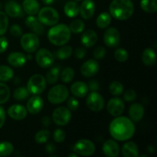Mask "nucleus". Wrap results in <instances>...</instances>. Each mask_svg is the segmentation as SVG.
<instances>
[{"mask_svg": "<svg viewBox=\"0 0 157 157\" xmlns=\"http://www.w3.org/2000/svg\"><path fill=\"white\" fill-rule=\"evenodd\" d=\"M68 28L70 29L71 32L74 34H78L84 31V28H85V25H84V21H81V20L76 19L71 22Z\"/></svg>", "mask_w": 157, "mask_h": 157, "instance_id": "obj_35", "label": "nucleus"}, {"mask_svg": "<svg viewBox=\"0 0 157 157\" xmlns=\"http://www.w3.org/2000/svg\"><path fill=\"white\" fill-rule=\"evenodd\" d=\"M6 121V111L2 106H0V128L2 127Z\"/></svg>", "mask_w": 157, "mask_h": 157, "instance_id": "obj_51", "label": "nucleus"}, {"mask_svg": "<svg viewBox=\"0 0 157 157\" xmlns=\"http://www.w3.org/2000/svg\"><path fill=\"white\" fill-rule=\"evenodd\" d=\"M65 15L69 18H75L79 14L80 6L76 2L70 1L65 4L64 7Z\"/></svg>", "mask_w": 157, "mask_h": 157, "instance_id": "obj_28", "label": "nucleus"}, {"mask_svg": "<svg viewBox=\"0 0 157 157\" xmlns=\"http://www.w3.org/2000/svg\"><path fill=\"white\" fill-rule=\"evenodd\" d=\"M45 150L48 153H49V154H52V153H54L55 151H56V147H55L54 144H48L46 145Z\"/></svg>", "mask_w": 157, "mask_h": 157, "instance_id": "obj_52", "label": "nucleus"}, {"mask_svg": "<svg viewBox=\"0 0 157 157\" xmlns=\"http://www.w3.org/2000/svg\"><path fill=\"white\" fill-rule=\"evenodd\" d=\"M106 55V49L102 46H99V47L96 48L94 51V58L96 60H101Z\"/></svg>", "mask_w": 157, "mask_h": 157, "instance_id": "obj_44", "label": "nucleus"}, {"mask_svg": "<svg viewBox=\"0 0 157 157\" xmlns=\"http://www.w3.org/2000/svg\"><path fill=\"white\" fill-rule=\"evenodd\" d=\"M60 71H61V68L58 66H55V67H52L46 74V82L48 83L49 84H55L59 78Z\"/></svg>", "mask_w": 157, "mask_h": 157, "instance_id": "obj_30", "label": "nucleus"}, {"mask_svg": "<svg viewBox=\"0 0 157 157\" xmlns=\"http://www.w3.org/2000/svg\"><path fill=\"white\" fill-rule=\"evenodd\" d=\"M144 107L139 103L132 104L129 109V116L133 122H139L144 116Z\"/></svg>", "mask_w": 157, "mask_h": 157, "instance_id": "obj_21", "label": "nucleus"}, {"mask_svg": "<svg viewBox=\"0 0 157 157\" xmlns=\"http://www.w3.org/2000/svg\"><path fill=\"white\" fill-rule=\"evenodd\" d=\"M29 92L28 91L27 88L25 87H20L15 89L14 91V98L18 101H23L29 97Z\"/></svg>", "mask_w": 157, "mask_h": 157, "instance_id": "obj_40", "label": "nucleus"}, {"mask_svg": "<svg viewBox=\"0 0 157 157\" xmlns=\"http://www.w3.org/2000/svg\"><path fill=\"white\" fill-rule=\"evenodd\" d=\"M122 155L124 157H137L139 148L134 142H127L122 147Z\"/></svg>", "mask_w": 157, "mask_h": 157, "instance_id": "obj_25", "label": "nucleus"}, {"mask_svg": "<svg viewBox=\"0 0 157 157\" xmlns=\"http://www.w3.org/2000/svg\"><path fill=\"white\" fill-rule=\"evenodd\" d=\"M71 156L76 157V156H78V154H76V153H75V154H70V155H69V157H71Z\"/></svg>", "mask_w": 157, "mask_h": 157, "instance_id": "obj_55", "label": "nucleus"}, {"mask_svg": "<svg viewBox=\"0 0 157 157\" xmlns=\"http://www.w3.org/2000/svg\"><path fill=\"white\" fill-rule=\"evenodd\" d=\"M103 152L108 157H117L120 154V147L113 140H107L103 145Z\"/></svg>", "mask_w": 157, "mask_h": 157, "instance_id": "obj_19", "label": "nucleus"}, {"mask_svg": "<svg viewBox=\"0 0 157 157\" xmlns=\"http://www.w3.org/2000/svg\"><path fill=\"white\" fill-rule=\"evenodd\" d=\"M109 130L112 137L118 141H126L130 139L135 133L133 121L126 117H116L111 121Z\"/></svg>", "mask_w": 157, "mask_h": 157, "instance_id": "obj_1", "label": "nucleus"}, {"mask_svg": "<svg viewBox=\"0 0 157 157\" xmlns=\"http://www.w3.org/2000/svg\"><path fill=\"white\" fill-rule=\"evenodd\" d=\"M128 52L124 48H118L114 52V58L119 62H124L128 59Z\"/></svg>", "mask_w": 157, "mask_h": 157, "instance_id": "obj_42", "label": "nucleus"}, {"mask_svg": "<svg viewBox=\"0 0 157 157\" xmlns=\"http://www.w3.org/2000/svg\"><path fill=\"white\" fill-rule=\"evenodd\" d=\"M20 44L25 52L32 53L38 50L40 45V41L36 34L26 33L21 35Z\"/></svg>", "mask_w": 157, "mask_h": 157, "instance_id": "obj_7", "label": "nucleus"}, {"mask_svg": "<svg viewBox=\"0 0 157 157\" xmlns=\"http://www.w3.org/2000/svg\"><path fill=\"white\" fill-rule=\"evenodd\" d=\"M7 61L10 65L13 66V67H20L25 64L27 58H26V55H25L23 53L16 52L9 54Z\"/></svg>", "mask_w": 157, "mask_h": 157, "instance_id": "obj_22", "label": "nucleus"}, {"mask_svg": "<svg viewBox=\"0 0 157 157\" xmlns=\"http://www.w3.org/2000/svg\"><path fill=\"white\" fill-rule=\"evenodd\" d=\"M47 82L45 78L41 75H34L29 78L27 83V90L29 94L33 95H38L45 90Z\"/></svg>", "mask_w": 157, "mask_h": 157, "instance_id": "obj_5", "label": "nucleus"}, {"mask_svg": "<svg viewBox=\"0 0 157 157\" xmlns=\"http://www.w3.org/2000/svg\"><path fill=\"white\" fill-rule=\"evenodd\" d=\"M81 44L86 48L93 47L98 41V35L94 30L89 29L82 34L81 38Z\"/></svg>", "mask_w": 157, "mask_h": 157, "instance_id": "obj_23", "label": "nucleus"}, {"mask_svg": "<svg viewBox=\"0 0 157 157\" xmlns=\"http://www.w3.org/2000/svg\"><path fill=\"white\" fill-rule=\"evenodd\" d=\"M0 8H1V4H0Z\"/></svg>", "mask_w": 157, "mask_h": 157, "instance_id": "obj_57", "label": "nucleus"}, {"mask_svg": "<svg viewBox=\"0 0 157 157\" xmlns=\"http://www.w3.org/2000/svg\"><path fill=\"white\" fill-rule=\"evenodd\" d=\"M86 104L90 110L98 112L104 109V99L101 94L97 91H92L87 96Z\"/></svg>", "mask_w": 157, "mask_h": 157, "instance_id": "obj_11", "label": "nucleus"}, {"mask_svg": "<svg viewBox=\"0 0 157 157\" xmlns=\"http://www.w3.org/2000/svg\"><path fill=\"white\" fill-rule=\"evenodd\" d=\"M99 69L100 67L98 61L94 59H90L82 64L81 67V72L82 75L86 78H90L96 75L99 71Z\"/></svg>", "mask_w": 157, "mask_h": 157, "instance_id": "obj_14", "label": "nucleus"}, {"mask_svg": "<svg viewBox=\"0 0 157 157\" xmlns=\"http://www.w3.org/2000/svg\"><path fill=\"white\" fill-rule=\"evenodd\" d=\"M25 25L35 34L38 35H41L44 32V25L40 22L38 18L35 17L34 15H29L25 19Z\"/></svg>", "mask_w": 157, "mask_h": 157, "instance_id": "obj_20", "label": "nucleus"}, {"mask_svg": "<svg viewBox=\"0 0 157 157\" xmlns=\"http://www.w3.org/2000/svg\"><path fill=\"white\" fill-rule=\"evenodd\" d=\"M66 134L65 132L64 131L61 129H57L55 132H54L53 134V138L54 140L57 143H62L64 142V140H65Z\"/></svg>", "mask_w": 157, "mask_h": 157, "instance_id": "obj_43", "label": "nucleus"}, {"mask_svg": "<svg viewBox=\"0 0 157 157\" xmlns=\"http://www.w3.org/2000/svg\"><path fill=\"white\" fill-rule=\"evenodd\" d=\"M89 90H91V91H98L99 90V83L98 81H95V80H92L89 82L88 85Z\"/></svg>", "mask_w": 157, "mask_h": 157, "instance_id": "obj_50", "label": "nucleus"}, {"mask_svg": "<svg viewBox=\"0 0 157 157\" xmlns=\"http://www.w3.org/2000/svg\"><path fill=\"white\" fill-rule=\"evenodd\" d=\"M10 33L14 37H21L22 35V29L18 25H12L10 28Z\"/></svg>", "mask_w": 157, "mask_h": 157, "instance_id": "obj_47", "label": "nucleus"}, {"mask_svg": "<svg viewBox=\"0 0 157 157\" xmlns=\"http://www.w3.org/2000/svg\"><path fill=\"white\" fill-rule=\"evenodd\" d=\"M44 107V101L39 96L32 97L26 104V109L32 115H35L40 113Z\"/></svg>", "mask_w": 157, "mask_h": 157, "instance_id": "obj_15", "label": "nucleus"}, {"mask_svg": "<svg viewBox=\"0 0 157 157\" xmlns=\"http://www.w3.org/2000/svg\"><path fill=\"white\" fill-rule=\"evenodd\" d=\"M9 26L8 16L2 12H0V36L6 32Z\"/></svg>", "mask_w": 157, "mask_h": 157, "instance_id": "obj_41", "label": "nucleus"}, {"mask_svg": "<svg viewBox=\"0 0 157 157\" xmlns=\"http://www.w3.org/2000/svg\"><path fill=\"white\" fill-rule=\"evenodd\" d=\"M111 22V15L108 12H102L98 16L96 24L101 29H107Z\"/></svg>", "mask_w": 157, "mask_h": 157, "instance_id": "obj_29", "label": "nucleus"}, {"mask_svg": "<svg viewBox=\"0 0 157 157\" xmlns=\"http://www.w3.org/2000/svg\"><path fill=\"white\" fill-rule=\"evenodd\" d=\"M14 72L10 67L0 65V81H9L13 78Z\"/></svg>", "mask_w": 157, "mask_h": 157, "instance_id": "obj_32", "label": "nucleus"}, {"mask_svg": "<svg viewBox=\"0 0 157 157\" xmlns=\"http://www.w3.org/2000/svg\"><path fill=\"white\" fill-rule=\"evenodd\" d=\"M111 16L117 20H127L133 15L134 6L131 0H113L109 7Z\"/></svg>", "mask_w": 157, "mask_h": 157, "instance_id": "obj_2", "label": "nucleus"}, {"mask_svg": "<svg viewBox=\"0 0 157 157\" xmlns=\"http://www.w3.org/2000/svg\"><path fill=\"white\" fill-rule=\"evenodd\" d=\"M35 60L37 64L43 68L52 67L55 62V58L52 53L46 48H41L38 51L35 55Z\"/></svg>", "mask_w": 157, "mask_h": 157, "instance_id": "obj_10", "label": "nucleus"}, {"mask_svg": "<svg viewBox=\"0 0 157 157\" xmlns=\"http://www.w3.org/2000/svg\"><path fill=\"white\" fill-rule=\"evenodd\" d=\"M10 98V90L6 84L0 82V104H5Z\"/></svg>", "mask_w": 157, "mask_h": 157, "instance_id": "obj_36", "label": "nucleus"}, {"mask_svg": "<svg viewBox=\"0 0 157 157\" xmlns=\"http://www.w3.org/2000/svg\"><path fill=\"white\" fill-rule=\"evenodd\" d=\"M42 2L45 5H52L54 2V0H42Z\"/></svg>", "mask_w": 157, "mask_h": 157, "instance_id": "obj_54", "label": "nucleus"}, {"mask_svg": "<svg viewBox=\"0 0 157 157\" xmlns=\"http://www.w3.org/2000/svg\"><path fill=\"white\" fill-rule=\"evenodd\" d=\"M110 94L113 96H119L124 92V86L119 81H113L109 87Z\"/></svg>", "mask_w": 157, "mask_h": 157, "instance_id": "obj_39", "label": "nucleus"}, {"mask_svg": "<svg viewBox=\"0 0 157 157\" xmlns=\"http://www.w3.org/2000/svg\"><path fill=\"white\" fill-rule=\"evenodd\" d=\"M6 12L11 18H21L24 16V12L21 6L14 0H9L5 5Z\"/></svg>", "mask_w": 157, "mask_h": 157, "instance_id": "obj_16", "label": "nucleus"}, {"mask_svg": "<svg viewBox=\"0 0 157 157\" xmlns=\"http://www.w3.org/2000/svg\"><path fill=\"white\" fill-rule=\"evenodd\" d=\"M78 107H79V101L76 99L75 98H70L67 101V107L70 110L75 111V110H78Z\"/></svg>", "mask_w": 157, "mask_h": 157, "instance_id": "obj_46", "label": "nucleus"}, {"mask_svg": "<svg viewBox=\"0 0 157 157\" xmlns=\"http://www.w3.org/2000/svg\"><path fill=\"white\" fill-rule=\"evenodd\" d=\"M52 119L57 125H67L71 119V110L65 107H58L52 113Z\"/></svg>", "mask_w": 157, "mask_h": 157, "instance_id": "obj_9", "label": "nucleus"}, {"mask_svg": "<svg viewBox=\"0 0 157 157\" xmlns=\"http://www.w3.org/2000/svg\"><path fill=\"white\" fill-rule=\"evenodd\" d=\"M96 147L90 140L85 139L79 140L74 145L73 150L76 154L82 156H90L94 153Z\"/></svg>", "mask_w": 157, "mask_h": 157, "instance_id": "obj_8", "label": "nucleus"}, {"mask_svg": "<svg viewBox=\"0 0 157 157\" xmlns=\"http://www.w3.org/2000/svg\"><path fill=\"white\" fill-rule=\"evenodd\" d=\"M140 6L144 12L154 13L157 11V0H141Z\"/></svg>", "mask_w": 157, "mask_h": 157, "instance_id": "obj_31", "label": "nucleus"}, {"mask_svg": "<svg viewBox=\"0 0 157 157\" xmlns=\"http://www.w3.org/2000/svg\"><path fill=\"white\" fill-rule=\"evenodd\" d=\"M9 42L6 37H0V53H3L8 48Z\"/></svg>", "mask_w": 157, "mask_h": 157, "instance_id": "obj_48", "label": "nucleus"}, {"mask_svg": "<svg viewBox=\"0 0 157 157\" xmlns=\"http://www.w3.org/2000/svg\"><path fill=\"white\" fill-rule=\"evenodd\" d=\"M8 115L15 121H21L27 116V109L21 104H14L8 109Z\"/></svg>", "mask_w": 157, "mask_h": 157, "instance_id": "obj_17", "label": "nucleus"}, {"mask_svg": "<svg viewBox=\"0 0 157 157\" xmlns=\"http://www.w3.org/2000/svg\"><path fill=\"white\" fill-rule=\"evenodd\" d=\"M86 50L83 48H78L75 51V56L78 59H82L85 57Z\"/></svg>", "mask_w": 157, "mask_h": 157, "instance_id": "obj_49", "label": "nucleus"}, {"mask_svg": "<svg viewBox=\"0 0 157 157\" xmlns=\"http://www.w3.org/2000/svg\"><path fill=\"white\" fill-rule=\"evenodd\" d=\"M125 104L120 98H113L109 101L107 109L108 113L113 117H119L124 113Z\"/></svg>", "mask_w": 157, "mask_h": 157, "instance_id": "obj_13", "label": "nucleus"}, {"mask_svg": "<svg viewBox=\"0 0 157 157\" xmlns=\"http://www.w3.org/2000/svg\"><path fill=\"white\" fill-rule=\"evenodd\" d=\"M72 54L73 49L71 46L62 45V47L60 48L56 52V56L60 60H66L70 58Z\"/></svg>", "mask_w": 157, "mask_h": 157, "instance_id": "obj_33", "label": "nucleus"}, {"mask_svg": "<svg viewBox=\"0 0 157 157\" xmlns=\"http://www.w3.org/2000/svg\"><path fill=\"white\" fill-rule=\"evenodd\" d=\"M42 124L44 127H48L50 124V119L48 117H44L42 118Z\"/></svg>", "mask_w": 157, "mask_h": 157, "instance_id": "obj_53", "label": "nucleus"}, {"mask_svg": "<svg viewBox=\"0 0 157 157\" xmlns=\"http://www.w3.org/2000/svg\"><path fill=\"white\" fill-rule=\"evenodd\" d=\"M136 98V93L134 90H133V89H129V90H127L124 94V101H127V102H131V101H133Z\"/></svg>", "mask_w": 157, "mask_h": 157, "instance_id": "obj_45", "label": "nucleus"}, {"mask_svg": "<svg viewBox=\"0 0 157 157\" xmlns=\"http://www.w3.org/2000/svg\"><path fill=\"white\" fill-rule=\"evenodd\" d=\"M50 137V131L48 130H39L35 136V140L37 144H44Z\"/></svg>", "mask_w": 157, "mask_h": 157, "instance_id": "obj_38", "label": "nucleus"}, {"mask_svg": "<svg viewBox=\"0 0 157 157\" xmlns=\"http://www.w3.org/2000/svg\"><path fill=\"white\" fill-rule=\"evenodd\" d=\"M14 150L13 145L9 142L0 143V156H9Z\"/></svg>", "mask_w": 157, "mask_h": 157, "instance_id": "obj_37", "label": "nucleus"}, {"mask_svg": "<svg viewBox=\"0 0 157 157\" xmlns=\"http://www.w3.org/2000/svg\"><path fill=\"white\" fill-rule=\"evenodd\" d=\"M95 3L93 0H84L80 6V14L84 19H90L95 13Z\"/></svg>", "mask_w": 157, "mask_h": 157, "instance_id": "obj_18", "label": "nucleus"}, {"mask_svg": "<svg viewBox=\"0 0 157 157\" xmlns=\"http://www.w3.org/2000/svg\"><path fill=\"white\" fill-rule=\"evenodd\" d=\"M23 11L29 15H35L40 10L39 3L37 0H24L22 3Z\"/></svg>", "mask_w": 157, "mask_h": 157, "instance_id": "obj_26", "label": "nucleus"}, {"mask_svg": "<svg viewBox=\"0 0 157 157\" xmlns=\"http://www.w3.org/2000/svg\"><path fill=\"white\" fill-rule=\"evenodd\" d=\"M59 18L58 11L52 7H44L38 12V19L44 25H55L58 24Z\"/></svg>", "mask_w": 157, "mask_h": 157, "instance_id": "obj_4", "label": "nucleus"}, {"mask_svg": "<svg viewBox=\"0 0 157 157\" xmlns=\"http://www.w3.org/2000/svg\"><path fill=\"white\" fill-rule=\"evenodd\" d=\"M104 41L109 48L117 47L121 42V36L118 30L115 28H110L107 29L104 35Z\"/></svg>", "mask_w": 157, "mask_h": 157, "instance_id": "obj_12", "label": "nucleus"}, {"mask_svg": "<svg viewBox=\"0 0 157 157\" xmlns=\"http://www.w3.org/2000/svg\"><path fill=\"white\" fill-rule=\"evenodd\" d=\"M89 91L88 86L83 81H78L74 83L71 87V92L77 98H84Z\"/></svg>", "mask_w": 157, "mask_h": 157, "instance_id": "obj_24", "label": "nucleus"}, {"mask_svg": "<svg viewBox=\"0 0 157 157\" xmlns=\"http://www.w3.org/2000/svg\"><path fill=\"white\" fill-rule=\"evenodd\" d=\"M71 31L68 26L64 24H56L49 29L48 38L52 44L62 46L67 44L71 38Z\"/></svg>", "mask_w": 157, "mask_h": 157, "instance_id": "obj_3", "label": "nucleus"}, {"mask_svg": "<svg viewBox=\"0 0 157 157\" xmlns=\"http://www.w3.org/2000/svg\"><path fill=\"white\" fill-rule=\"evenodd\" d=\"M69 96V91L67 87L62 84L54 86L48 94L49 102L53 104H58L64 102Z\"/></svg>", "mask_w": 157, "mask_h": 157, "instance_id": "obj_6", "label": "nucleus"}, {"mask_svg": "<svg viewBox=\"0 0 157 157\" xmlns=\"http://www.w3.org/2000/svg\"><path fill=\"white\" fill-rule=\"evenodd\" d=\"M142 61L145 65L152 67L155 64L156 61V52L152 48H146L142 55Z\"/></svg>", "mask_w": 157, "mask_h": 157, "instance_id": "obj_27", "label": "nucleus"}, {"mask_svg": "<svg viewBox=\"0 0 157 157\" xmlns=\"http://www.w3.org/2000/svg\"><path fill=\"white\" fill-rule=\"evenodd\" d=\"M75 1H82V0H75Z\"/></svg>", "mask_w": 157, "mask_h": 157, "instance_id": "obj_56", "label": "nucleus"}, {"mask_svg": "<svg viewBox=\"0 0 157 157\" xmlns=\"http://www.w3.org/2000/svg\"><path fill=\"white\" fill-rule=\"evenodd\" d=\"M60 78H61V80L64 83L71 82L73 81L74 78H75V71L70 67H65L61 72Z\"/></svg>", "mask_w": 157, "mask_h": 157, "instance_id": "obj_34", "label": "nucleus"}]
</instances>
